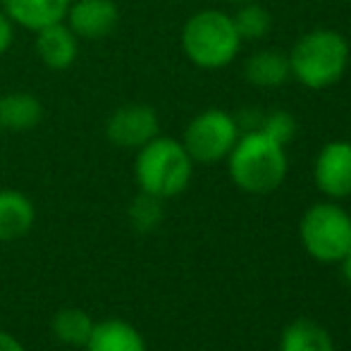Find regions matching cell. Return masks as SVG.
I'll use <instances>...</instances> for the list:
<instances>
[{
    "mask_svg": "<svg viewBox=\"0 0 351 351\" xmlns=\"http://www.w3.org/2000/svg\"><path fill=\"white\" fill-rule=\"evenodd\" d=\"M230 177L246 194H270L285 182L289 162L285 146L261 130L241 132L227 156Z\"/></svg>",
    "mask_w": 351,
    "mask_h": 351,
    "instance_id": "1",
    "label": "cell"
},
{
    "mask_svg": "<svg viewBox=\"0 0 351 351\" xmlns=\"http://www.w3.org/2000/svg\"><path fill=\"white\" fill-rule=\"evenodd\" d=\"M349 43L335 29H313L304 34L287 53L291 79L311 91L330 88L349 67Z\"/></svg>",
    "mask_w": 351,
    "mask_h": 351,
    "instance_id": "2",
    "label": "cell"
},
{
    "mask_svg": "<svg viewBox=\"0 0 351 351\" xmlns=\"http://www.w3.org/2000/svg\"><path fill=\"white\" fill-rule=\"evenodd\" d=\"M191 175H194V160L182 146V141L172 136L158 134L136 153L134 180L139 184V191H146L162 201L180 196L189 186Z\"/></svg>",
    "mask_w": 351,
    "mask_h": 351,
    "instance_id": "3",
    "label": "cell"
},
{
    "mask_svg": "<svg viewBox=\"0 0 351 351\" xmlns=\"http://www.w3.org/2000/svg\"><path fill=\"white\" fill-rule=\"evenodd\" d=\"M241 38L232 14L222 10H201L182 27V51L201 70H222L239 56Z\"/></svg>",
    "mask_w": 351,
    "mask_h": 351,
    "instance_id": "4",
    "label": "cell"
},
{
    "mask_svg": "<svg viewBox=\"0 0 351 351\" xmlns=\"http://www.w3.org/2000/svg\"><path fill=\"white\" fill-rule=\"evenodd\" d=\"M299 237L311 258L339 263L351 246V215L335 201L313 204L301 217Z\"/></svg>",
    "mask_w": 351,
    "mask_h": 351,
    "instance_id": "5",
    "label": "cell"
},
{
    "mask_svg": "<svg viewBox=\"0 0 351 351\" xmlns=\"http://www.w3.org/2000/svg\"><path fill=\"white\" fill-rule=\"evenodd\" d=\"M239 134L241 130L232 112L220 110V108H208L186 125L182 146L186 148L194 162L213 165V162L227 160Z\"/></svg>",
    "mask_w": 351,
    "mask_h": 351,
    "instance_id": "6",
    "label": "cell"
},
{
    "mask_svg": "<svg viewBox=\"0 0 351 351\" xmlns=\"http://www.w3.org/2000/svg\"><path fill=\"white\" fill-rule=\"evenodd\" d=\"M160 134L158 112L146 103H127L110 112L106 122V136L112 146L139 151Z\"/></svg>",
    "mask_w": 351,
    "mask_h": 351,
    "instance_id": "7",
    "label": "cell"
},
{
    "mask_svg": "<svg viewBox=\"0 0 351 351\" xmlns=\"http://www.w3.org/2000/svg\"><path fill=\"white\" fill-rule=\"evenodd\" d=\"M313 180L328 199L351 196V141H330L320 148L313 162Z\"/></svg>",
    "mask_w": 351,
    "mask_h": 351,
    "instance_id": "8",
    "label": "cell"
},
{
    "mask_svg": "<svg viewBox=\"0 0 351 351\" xmlns=\"http://www.w3.org/2000/svg\"><path fill=\"white\" fill-rule=\"evenodd\" d=\"M120 22V10L115 0H72L65 14V24L77 38L98 41L115 32Z\"/></svg>",
    "mask_w": 351,
    "mask_h": 351,
    "instance_id": "9",
    "label": "cell"
},
{
    "mask_svg": "<svg viewBox=\"0 0 351 351\" xmlns=\"http://www.w3.org/2000/svg\"><path fill=\"white\" fill-rule=\"evenodd\" d=\"M36 56L48 70H70L79 56V38L65 22L51 24L36 32Z\"/></svg>",
    "mask_w": 351,
    "mask_h": 351,
    "instance_id": "10",
    "label": "cell"
},
{
    "mask_svg": "<svg viewBox=\"0 0 351 351\" xmlns=\"http://www.w3.org/2000/svg\"><path fill=\"white\" fill-rule=\"evenodd\" d=\"M72 0H0V10L12 24L29 32H41L43 27L65 22Z\"/></svg>",
    "mask_w": 351,
    "mask_h": 351,
    "instance_id": "11",
    "label": "cell"
},
{
    "mask_svg": "<svg viewBox=\"0 0 351 351\" xmlns=\"http://www.w3.org/2000/svg\"><path fill=\"white\" fill-rule=\"evenodd\" d=\"M86 351H148L146 339L132 323L122 318H103L93 323Z\"/></svg>",
    "mask_w": 351,
    "mask_h": 351,
    "instance_id": "12",
    "label": "cell"
},
{
    "mask_svg": "<svg viewBox=\"0 0 351 351\" xmlns=\"http://www.w3.org/2000/svg\"><path fill=\"white\" fill-rule=\"evenodd\" d=\"M36 220L32 199L17 189H0V241H14L29 234Z\"/></svg>",
    "mask_w": 351,
    "mask_h": 351,
    "instance_id": "13",
    "label": "cell"
},
{
    "mask_svg": "<svg viewBox=\"0 0 351 351\" xmlns=\"http://www.w3.org/2000/svg\"><path fill=\"white\" fill-rule=\"evenodd\" d=\"M244 77L256 88H278L291 79L289 58L287 53L273 51V48L256 51L244 62Z\"/></svg>",
    "mask_w": 351,
    "mask_h": 351,
    "instance_id": "14",
    "label": "cell"
},
{
    "mask_svg": "<svg viewBox=\"0 0 351 351\" xmlns=\"http://www.w3.org/2000/svg\"><path fill=\"white\" fill-rule=\"evenodd\" d=\"M43 120V106L34 93L12 91L0 96V127L10 132H29Z\"/></svg>",
    "mask_w": 351,
    "mask_h": 351,
    "instance_id": "15",
    "label": "cell"
},
{
    "mask_svg": "<svg viewBox=\"0 0 351 351\" xmlns=\"http://www.w3.org/2000/svg\"><path fill=\"white\" fill-rule=\"evenodd\" d=\"M280 351H335L328 330L313 320L299 318L285 328L280 337Z\"/></svg>",
    "mask_w": 351,
    "mask_h": 351,
    "instance_id": "16",
    "label": "cell"
},
{
    "mask_svg": "<svg viewBox=\"0 0 351 351\" xmlns=\"http://www.w3.org/2000/svg\"><path fill=\"white\" fill-rule=\"evenodd\" d=\"M96 320L82 308H62L53 315L51 330L53 337L67 347H86Z\"/></svg>",
    "mask_w": 351,
    "mask_h": 351,
    "instance_id": "17",
    "label": "cell"
},
{
    "mask_svg": "<svg viewBox=\"0 0 351 351\" xmlns=\"http://www.w3.org/2000/svg\"><path fill=\"white\" fill-rule=\"evenodd\" d=\"M234 19V27H237V34H239L241 41H261L270 34L273 29V17L270 12L258 5L256 0L251 3H241L239 10L232 14Z\"/></svg>",
    "mask_w": 351,
    "mask_h": 351,
    "instance_id": "18",
    "label": "cell"
},
{
    "mask_svg": "<svg viewBox=\"0 0 351 351\" xmlns=\"http://www.w3.org/2000/svg\"><path fill=\"white\" fill-rule=\"evenodd\" d=\"M127 217H130V225L134 227L136 232H141V234H148V232L158 230L162 217H165L162 199L146 194V191H139V194L132 199L130 208H127Z\"/></svg>",
    "mask_w": 351,
    "mask_h": 351,
    "instance_id": "19",
    "label": "cell"
},
{
    "mask_svg": "<svg viewBox=\"0 0 351 351\" xmlns=\"http://www.w3.org/2000/svg\"><path fill=\"white\" fill-rule=\"evenodd\" d=\"M263 134H268L270 139H275L282 146H287L291 139L296 136V130H299V122L291 115L289 110H270L263 112V120H261L258 127Z\"/></svg>",
    "mask_w": 351,
    "mask_h": 351,
    "instance_id": "20",
    "label": "cell"
},
{
    "mask_svg": "<svg viewBox=\"0 0 351 351\" xmlns=\"http://www.w3.org/2000/svg\"><path fill=\"white\" fill-rule=\"evenodd\" d=\"M12 41H14V24L10 22L8 14L0 10V58H3L5 53L10 51Z\"/></svg>",
    "mask_w": 351,
    "mask_h": 351,
    "instance_id": "21",
    "label": "cell"
},
{
    "mask_svg": "<svg viewBox=\"0 0 351 351\" xmlns=\"http://www.w3.org/2000/svg\"><path fill=\"white\" fill-rule=\"evenodd\" d=\"M0 351H27V349H24V344L14 335L0 330Z\"/></svg>",
    "mask_w": 351,
    "mask_h": 351,
    "instance_id": "22",
    "label": "cell"
},
{
    "mask_svg": "<svg viewBox=\"0 0 351 351\" xmlns=\"http://www.w3.org/2000/svg\"><path fill=\"white\" fill-rule=\"evenodd\" d=\"M339 265H342V275H344V280H347V285L351 287V246H349V251L342 256V261H339Z\"/></svg>",
    "mask_w": 351,
    "mask_h": 351,
    "instance_id": "23",
    "label": "cell"
},
{
    "mask_svg": "<svg viewBox=\"0 0 351 351\" xmlns=\"http://www.w3.org/2000/svg\"><path fill=\"white\" fill-rule=\"evenodd\" d=\"M230 3H237V5H241V3H251V0H230Z\"/></svg>",
    "mask_w": 351,
    "mask_h": 351,
    "instance_id": "24",
    "label": "cell"
}]
</instances>
